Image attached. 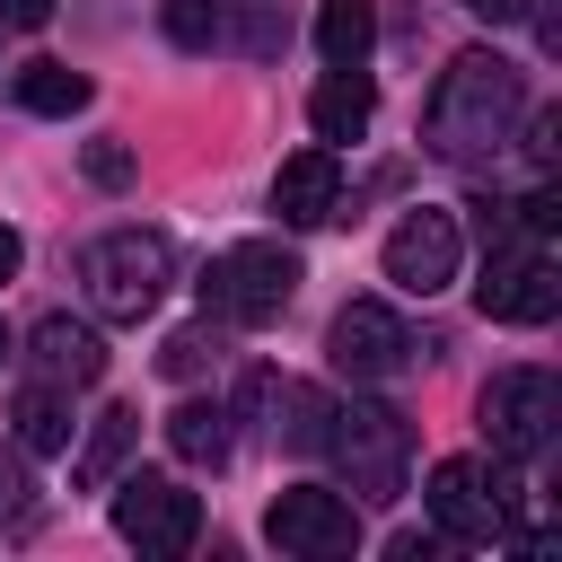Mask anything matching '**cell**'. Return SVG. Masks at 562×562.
I'll return each mask as SVG.
<instances>
[{"instance_id": "cell-7", "label": "cell", "mask_w": 562, "mask_h": 562, "mask_svg": "<svg viewBox=\"0 0 562 562\" xmlns=\"http://www.w3.org/2000/svg\"><path fill=\"white\" fill-rule=\"evenodd\" d=\"M263 536H272L281 553L334 562V553H351V544H360V509H351V492H325V483H290V492L263 509Z\"/></svg>"}, {"instance_id": "cell-22", "label": "cell", "mask_w": 562, "mask_h": 562, "mask_svg": "<svg viewBox=\"0 0 562 562\" xmlns=\"http://www.w3.org/2000/svg\"><path fill=\"white\" fill-rule=\"evenodd\" d=\"M553 228H562V193H553V184H536V193L518 202V237H553Z\"/></svg>"}, {"instance_id": "cell-20", "label": "cell", "mask_w": 562, "mask_h": 562, "mask_svg": "<svg viewBox=\"0 0 562 562\" xmlns=\"http://www.w3.org/2000/svg\"><path fill=\"white\" fill-rule=\"evenodd\" d=\"M220 26H228V0H167V44L202 53V44H220Z\"/></svg>"}, {"instance_id": "cell-21", "label": "cell", "mask_w": 562, "mask_h": 562, "mask_svg": "<svg viewBox=\"0 0 562 562\" xmlns=\"http://www.w3.org/2000/svg\"><path fill=\"white\" fill-rule=\"evenodd\" d=\"M79 176L105 184V193H123V184H132V149H123V140H88V149H79Z\"/></svg>"}, {"instance_id": "cell-8", "label": "cell", "mask_w": 562, "mask_h": 562, "mask_svg": "<svg viewBox=\"0 0 562 562\" xmlns=\"http://www.w3.org/2000/svg\"><path fill=\"white\" fill-rule=\"evenodd\" d=\"M325 360H334V378L378 386V378H395V369L413 360V334H404V316H395L386 299H351V307L334 316V334H325Z\"/></svg>"}, {"instance_id": "cell-29", "label": "cell", "mask_w": 562, "mask_h": 562, "mask_svg": "<svg viewBox=\"0 0 562 562\" xmlns=\"http://www.w3.org/2000/svg\"><path fill=\"white\" fill-rule=\"evenodd\" d=\"M18 263H26V237H18V228H9V220H0V281H9V272H18Z\"/></svg>"}, {"instance_id": "cell-9", "label": "cell", "mask_w": 562, "mask_h": 562, "mask_svg": "<svg viewBox=\"0 0 562 562\" xmlns=\"http://www.w3.org/2000/svg\"><path fill=\"white\" fill-rule=\"evenodd\" d=\"M474 307L501 316V325H544V316L562 307V272H553L544 255H527L518 237H501L492 263H483V281H474Z\"/></svg>"}, {"instance_id": "cell-27", "label": "cell", "mask_w": 562, "mask_h": 562, "mask_svg": "<svg viewBox=\"0 0 562 562\" xmlns=\"http://www.w3.org/2000/svg\"><path fill=\"white\" fill-rule=\"evenodd\" d=\"M18 509H26V474L0 457V518H18Z\"/></svg>"}, {"instance_id": "cell-16", "label": "cell", "mask_w": 562, "mask_h": 562, "mask_svg": "<svg viewBox=\"0 0 562 562\" xmlns=\"http://www.w3.org/2000/svg\"><path fill=\"white\" fill-rule=\"evenodd\" d=\"M132 439H140V413L132 404H105L97 422H88V439H79V457H70V483H114L123 474V457H132Z\"/></svg>"}, {"instance_id": "cell-23", "label": "cell", "mask_w": 562, "mask_h": 562, "mask_svg": "<svg viewBox=\"0 0 562 562\" xmlns=\"http://www.w3.org/2000/svg\"><path fill=\"white\" fill-rule=\"evenodd\" d=\"M158 369H167V378H193V369H202V325H184V334H167V351H158Z\"/></svg>"}, {"instance_id": "cell-25", "label": "cell", "mask_w": 562, "mask_h": 562, "mask_svg": "<svg viewBox=\"0 0 562 562\" xmlns=\"http://www.w3.org/2000/svg\"><path fill=\"white\" fill-rule=\"evenodd\" d=\"M527 149H536V167H553V149H562V114H536V140H527Z\"/></svg>"}, {"instance_id": "cell-28", "label": "cell", "mask_w": 562, "mask_h": 562, "mask_svg": "<svg viewBox=\"0 0 562 562\" xmlns=\"http://www.w3.org/2000/svg\"><path fill=\"white\" fill-rule=\"evenodd\" d=\"M0 18H9V26H44V18H53V0H0Z\"/></svg>"}, {"instance_id": "cell-14", "label": "cell", "mask_w": 562, "mask_h": 562, "mask_svg": "<svg viewBox=\"0 0 562 562\" xmlns=\"http://www.w3.org/2000/svg\"><path fill=\"white\" fill-rule=\"evenodd\" d=\"M369 114H378V79H369L360 61H325V79H316V97H307L316 140H360Z\"/></svg>"}, {"instance_id": "cell-5", "label": "cell", "mask_w": 562, "mask_h": 562, "mask_svg": "<svg viewBox=\"0 0 562 562\" xmlns=\"http://www.w3.org/2000/svg\"><path fill=\"white\" fill-rule=\"evenodd\" d=\"M553 422H562L553 369H501L483 386V439H492V457H544Z\"/></svg>"}, {"instance_id": "cell-1", "label": "cell", "mask_w": 562, "mask_h": 562, "mask_svg": "<svg viewBox=\"0 0 562 562\" xmlns=\"http://www.w3.org/2000/svg\"><path fill=\"white\" fill-rule=\"evenodd\" d=\"M518 123H527V79H518L501 53H457V61L439 70V88H430L422 140H430V158L474 167V158H501Z\"/></svg>"}, {"instance_id": "cell-19", "label": "cell", "mask_w": 562, "mask_h": 562, "mask_svg": "<svg viewBox=\"0 0 562 562\" xmlns=\"http://www.w3.org/2000/svg\"><path fill=\"white\" fill-rule=\"evenodd\" d=\"M369 44H378V9L369 0H325L316 9V53L325 61H369Z\"/></svg>"}, {"instance_id": "cell-4", "label": "cell", "mask_w": 562, "mask_h": 562, "mask_svg": "<svg viewBox=\"0 0 562 562\" xmlns=\"http://www.w3.org/2000/svg\"><path fill=\"white\" fill-rule=\"evenodd\" d=\"M290 290H299V255H290L281 237H237V246L202 272V307H220V316H237V325H272V316L290 307Z\"/></svg>"}, {"instance_id": "cell-3", "label": "cell", "mask_w": 562, "mask_h": 562, "mask_svg": "<svg viewBox=\"0 0 562 562\" xmlns=\"http://www.w3.org/2000/svg\"><path fill=\"white\" fill-rule=\"evenodd\" d=\"M325 448H334V465L351 474L360 501H395L404 492V465H413V422L386 413V404H334Z\"/></svg>"}, {"instance_id": "cell-10", "label": "cell", "mask_w": 562, "mask_h": 562, "mask_svg": "<svg viewBox=\"0 0 562 562\" xmlns=\"http://www.w3.org/2000/svg\"><path fill=\"white\" fill-rule=\"evenodd\" d=\"M457 255H465V246H457V220H448V211H404V220L386 228V255H378V263H386V281H395L404 299H430V290L457 281Z\"/></svg>"}, {"instance_id": "cell-6", "label": "cell", "mask_w": 562, "mask_h": 562, "mask_svg": "<svg viewBox=\"0 0 562 562\" xmlns=\"http://www.w3.org/2000/svg\"><path fill=\"white\" fill-rule=\"evenodd\" d=\"M114 536L176 562V553H193V536H202V501H193L184 483H167V474H123V483H114Z\"/></svg>"}, {"instance_id": "cell-11", "label": "cell", "mask_w": 562, "mask_h": 562, "mask_svg": "<svg viewBox=\"0 0 562 562\" xmlns=\"http://www.w3.org/2000/svg\"><path fill=\"white\" fill-rule=\"evenodd\" d=\"M430 518L448 544H492L501 536V492L483 474V457H439L430 465Z\"/></svg>"}, {"instance_id": "cell-26", "label": "cell", "mask_w": 562, "mask_h": 562, "mask_svg": "<svg viewBox=\"0 0 562 562\" xmlns=\"http://www.w3.org/2000/svg\"><path fill=\"white\" fill-rule=\"evenodd\" d=\"M465 9H474L483 26H518V18H527V0H465Z\"/></svg>"}, {"instance_id": "cell-18", "label": "cell", "mask_w": 562, "mask_h": 562, "mask_svg": "<svg viewBox=\"0 0 562 562\" xmlns=\"http://www.w3.org/2000/svg\"><path fill=\"white\" fill-rule=\"evenodd\" d=\"M167 448L184 465H228V413L220 404H176L167 413Z\"/></svg>"}, {"instance_id": "cell-13", "label": "cell", "mask_w": 562, "mask_h": 562, "mask_svg": "<svg viewBox=\"0 0 562 562\" xmlns=\"http://www.w3.org/2000/svg\"><path fill=\"white\" fill-rule=\"evenodd\" d=\"M26 360H35V378H53V386H97V378H105V334H97L88 316H44Z\"/></svg>"}, {"instance_id": "cell-12", "label": "cell", "mask_w": 562, "mask_h": 562, "mask_svg": "<svg viewBox=\"0 0 562 562\" xmlns=\"http://www.w3.org/2000/svg\"><path fill=\"white\" fill-rule=\"evenodd\" d=\"M272 211H281L290 228H325V220L342 211V167H334V149H299V158H281V176H272Z\"/></svg>"}, {"instance_id": "cell-30", "label": "cell", "mask_w": 562, "mask_h": 562, "mask_svg": "<svg viewBox=\"0 0 562 562\" xmlns=\"http://www.w3.org/2000/svg\"><path fill=\"white\" fill-rule=\"evenodd\" d=\"M0 360H9V325H0Z\"/></svg>"}, {"instance_id": "cell-2", "label": "cell", "mask_w": 562, "mask_h": 562, "mask_svg": "<svg viewBox=\"0 0 562 562\" xmlns=\"http://www.w3.org/2000/svg\"><path fill=\"white\" fill-rule=\"evenodd\" d=\"M79 281H88V307L114 316V325H140L167 290V237L158 228H105L88 255H79Z\"/></svg>"}, {"instance_id": "cell-24", "label": "cell", "mask_w": 562, "mask_h": 562, "mask_svg": "<svg viewBox=\"0 0 562 562\" xmlns=\"http://www.w3.org/2000/svg\"><path fill=\"white\" fill-rule=\"evenodd\" d=\"M386 553H395V562H439V553H448V536H439V527H430V536H395Z\"/></svg>"}, {"instance_id": "cell-17", "label": "cell", "mask_w": 562, "mask_h": 562, "mask_svg": "<svg viewBox=\"0 0 562 562\" xmlns=\"http://www.w3.org/2000/svg\"><path fill=\"white\" fill-rule=\"evenodd\" d=\"M97 88H88V70H70V61H26L18 70V105L26 114H79Z\"/></svg>"}, {"instance_id": "cell-15", "label": "cell", "mask_w": 562, "mask_h": 562, "mask_svg": "<svg viewBox=\"0 0 562 562\" xmlns=\"http://www.w3.org/2000/svg\"><path fill=\"white\" fill-rule=\"evenodd\" d=\"M9 430H18V448L26 457H61L70 448V395L53 386V378H35V386H18V404H9Z\"/></svg>"}]
</instances>
